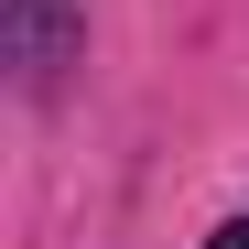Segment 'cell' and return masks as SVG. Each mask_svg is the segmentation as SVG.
Here are the masks:
<instances>
[{
  "mask_svg": "<svg viewBox=\"0 0 249 249\" xmlns=\"http://www.w3.org/2000/svg\"><path fill=\"white\" fill-rule=\"evenodd\" d=\"M0 54L22 98H54L87 65V0H0Z\"/></svg>",
  "mask_w": 249,
  "mask_h": 249,
  "instance_id": "6da1fadb",
  "label": "cell"
},
{
  "mask_svg": "<svg viewBox=\"0 0 249 249\" xmlns=\"http://www.w3.org/2000/svg\"><path fill=\"white\" fill-rule=\"evenodd\" d=\"M206 249H249V217H217V228H206Z\"/></svg>",
  "mask_w": 249,
  "mask_h": 249,
  "instance_id": "7a4b0ae2",
  "label": "cell"
}]
</instances>
